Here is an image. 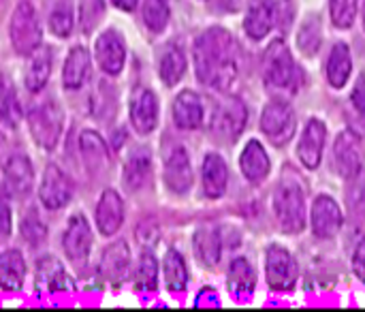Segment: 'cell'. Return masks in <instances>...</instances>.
Instances as JSON below:
<instances>
[{"mask_svg": "<svg viewBox=\"0 0 365 312\" xmlns=\"http://www.w3.org/2000/svg\"><path fill=\"white\" fill-rule=\"evenodd\" d=\"M79 148L83 154V161L92 167V169H103L109 161L105 141L94 133V131H83L79 137Z\"/></svg>", "mask_w": 365, "mask_h": 312, "instance_id": "cell-32", "label": "cell"}, {"mask_svg": "<svg viewBox=\"0 0 365 312\" xmlns=\"http://www.w3.org/2000/svg\"><path fill=\"white\" fill-rule=\"evenodd\" d=\"M96 62L103 73L107 75H118L124 69L126 62V45L122 36L113 30H107L98 36L96 41Z\"/></svg>", "mask_w": 365, "mask_h": 312, "instance_id": "cell-13", "label": "cell"}, {"mask_svg": "<svg viewBox=\"0 0 365 312\" xmlns=\"http://www.w3.org/2000/svg\"><path fill=\"white\" fill-rule=\"evenodd\" d=\"M353 270L357 274V278L365 283V238L357 244L355 255H353Z\"/></svg>", "mask_w": 365, "mask_h": 312, "instance_id": "cell-47", "label": "cell"}, {"mask_svg": "<svg viewBox=\"0 0 365 312\" xmlns=\"http://www.w3.org/2000/svg\"><path fill=\"white\" fill-rule=\"evenodd\" d=\"M325 141H327V129L321 120L312 118L297 144V156L304 163V167L308 169H317L321 165L323 158V150H325Z\"/></svg>", "mask_w": 365, "mask_h": 312, "instance_id": "cell-12", "label": "cell"}, {"mask_svg": "<svg viewBox=\"0 0 365 312\" xmlns=\"http://www.w3.org/2000/svg\"><path fill=\"white\" fill-rule=\"evenodd\" d=\"M310 223H312L314 236L327 240V238H334V236L340 231V227H342V223H344V214H342L340 206H338L331 197L321 195V197H317L314 203H312Z\"/></svg>", "mask_w": 365, "mask_h": 312, "instance_id": "cell-11", "label": "cell"}, {"mask_svg": "<svg viewBox=\"0 0 365 312\" xmlns=\"http://www.w3.org/2000/svg\"><path fill=\"white\" fill-rule=\"evenodd\" d=\"M297 41H302L299 45L304 47V51H306L308 56L317 54V51H319V45H321V32H319V26H312V24L304 26V30H302V34H299V39H297Z\"/></svg>", "mask_w": 365, "mask_h": 312, "instance_id": "cell-43", "label": "cell"}, {"mask_svg": "<svg viewBox=\"0 0 365 312\" xmlns=\"http://www.w3.org/2000/svg\"><path fill=\"white\" fill-rule=\"evenodd\" d=\"M11 208H9V201L4 197H0V242L9 240L11 236Z\"/></svg>", "mask_w": 365, "mask_h": 312, "instance_id": "cell-45", "label": "cell"}, {"mask_svg": "<svg viewBox=\"0 0 365 312\" xmlns=\"http://www.w3.org/2000/svg\"><path fill=\"white\" fill-rule=\"evenodd\" d=\"M274 214L284 233H299L306 227V195L302 186L282 182L274 191Z\"/></svg>", "mask_w": 365, "mask_h": 312, "instance_id": "cell-2", "label": "cell"}, {"mask_svg": "<svg viewBox=\"0 0 365 312\" xmlns=\"http://www.w3.org/2000/svg\"><path fill=\"white\" fill-rule=\"evenodd\" d=\"M173 120L184 131H192L203 124V103L192 90H184L175 96Z\"/></svg>", "mask_w": 365, "mask_h": 312, "instance_id": "cell-20", "label": "cell"}, {"mask_svg": "<svg viewBox=\"0 0 365 312\" xmlns=\"http://www.w3.org/2000/svg\"><path fill=\"white\" fill-rule=\"evenodd\" d=\"M141 15H143L145 26H148L154 34H158V32H163V30L167 28L171 11H169L167 0H143Z\"/></svg>", "mask_w": 365, "mask_h": 312, "instance_id": "cell-36", "label": "cell"}, {"mask_svg": "<svg viewBox=\"0 0 365 312\" xmlns=\"http://www.w3.org/2000/svg\"><path fill=\"white\" fill-rule=\"evenodd\" d=\"M351 105L357 111V116L365 122V77H359L353 92H351Z\"/></svg>", "mask_w": 365, "mask_h": 312, "instance_id": "cell-44", "label": "cell"}, {"mask_svg": "<svg viewBox=\"0 0 365 312\" xmlns=\"http://www.w3.org/2000/svg\"><path fill=\"white\" fill-rule=\"evenodd\" d=\"M26 278V261L21 253L6 251L0 255V287L6 291H19Z\"/></svg>", "mask_w": 365, "mask_h": 312, "instance_id": "cell-27", "label": "cell"}, {"mask_svg": "<svg viewBox=\"0 0 365 312\" xmlns=\"http://www.w3.org/2000/svg\"><path fill=\"white\" fill-rule=\"evenodd\" d=\"M186 73V56L180 47H169L160 58V79L167 86H175Z\"/></svg>", "mask_w": 365, "mask_h": 312, "instance_id": "cell-34", "label": "cell"}, {"mask_svg": "<svg viewBox=\"0 0 365 312\" xmlns=\"http://www.w3.org/2000/svg\"><path fill=\"white\" fill-rule=\"evenodd\" d=\"M2 182H4V191L11 197H26L32 191V182H34L30 161L26 156H21V154L11 156L4 163Z\"/></svg>", "mask_w": 365, "mask_h": 312, "instance_id": "cell-14", "label": "cell"}, {"mask_svg": "<svg viewBox=\"0 0 365 312\" xmlns=\"http://www.w3.org/2000/svg\"><path fill=\"white\" fill-rule=\"evenodd\" d=\"M195 306L197 308H220V298H218V293L214 291V289H203L199 296H197V300H195Z\"/></svg>", "mask_w": 365, "mask_h": 312, "instance_id": "cell-46", "label": "cell"}, {"mask_svg": "<svg viewBox=\"0 0 365 312\" xmlns=\"http://www.w3.org/2000/svg\"><path fill=\"white\" fill-rule=\"evenodd\" d=\"M156 281H158V263L154 259V255L143 253L137 266V274H135V287L143 293H150L156 289Z\"/></svg>", "mask_w": 365, "mask_h": 312, "instance_id": "cell-37", "label": "cell"}, {"mask_svg": "<svg viewBox=\"0 0 365 312\" xmlns=\"http://www.w3.org/2000/svg\"><path fill=\"white\" fill-rule=\"evenodd\" d=\"M364 30H365V4H364Z\"/></svg>", "mask_w": 365, "mask_h": 312, "instance_id": "cell-49", "label": "cell"}, {"mask_svg": "<svg viewBox=\"0 0 365 312\" xmlns=\"http://www.w3.org/2000/svg\"><path fill=\"white\" fill-rule=\"evenodd\" d=\"M150 156L141 150V152H135L128 161H126V167H124V184L128 191H139L148 178H150Z\"/></svg>", "mask_w": 365, "mask_h": 312, "instance_id": "cell-33", "label": "cell"}, {"mask_svg": "<svg viewBox=\"0 0 365 312\" xmlns=\"http://www.w3.org/2000/svg\"><path fill=\"white\" fill-rule=\"evenodd\" d=\"M346 208L349 214L355 223H364L365 221V167L361 171H357L355 176L349 178V186H346Z\"/></svg>", "mask_w": 365, "mask_h": 312, "instance_id": "cell-30", "label": "cell"}, {"mask_svg": "<svg viewBox=\"0 0 365 312\" xmlns=\"http://www.w3.org/2000/svg\"><path fill=\"white\" fill-rule=\"evenodd\" d=\"M353 71V58L351 49L344 43L334 45L329 60H327V79L334 88H344Z\"/></svg>", "mask_w": 365, "mask_h": 312, "instance_id": "cell-28", "label": "cell"}, {"mask_svg": "<svg viewBox=\"0 0 365 312\" xmlns=\"http://www.w3.org/2000/svg\"><path fill=\"white\" fill-rule=\"evenodd\" d=\"M276 24V6L272 0H250L248 13L244 19V28L250 39L261 41L265 39Z\"/></svg>", "mask_w": 365, "mask_h": 312, "instance_id": "cell-16", "label": "cell"}, {"mask_svg": "<svg viewBox=\"0 0 365 312\" xmlns=\"http://www.w3.org/2000/svg\"><path fill=\"white\" fill-rule=\"evenodd\" d=\"M105 13V2L103 0H83L81 2V30L88 34L96 28Z\"/></svg>", "mask_w": 365, "mask_h": 312, "instance_id": "cell-40", "label": "cell"}, {"mask_svg": "<svg viewBox=\"0 0 365 312\" xmlns=\"http://www.w3.org/2000/svg\"><path fill=\"white\" fill-rule=\"evenodd\" d=\"M0 116L13 124L19 116V105H17V96L13 92V88L6 81H0Z\"/></svg>", "mask_w": 365, "mask_h": 312, "instance_id": "cell-41", "label": "cell"}, {"mask_svg": "<svg viewBox=\"0 0 365 312\" xmlns=\"http://www.w3.org/2000/svg\"><path fill=\"white\" fill-rule=\"evenodd\" d=\"M240 167H242V173L248 182H261L267 178L272 163H269L265 148L257 139L246 144V148L240 156Z\"/></svg>", "mask_w": 365, "mask_h": 312, "instance_id": "cell-22", "label": "cell"}, {"mask_svg": "<svg viewBox=\"0 0 365 312\" xmlns=\"http://www.w3.org/2000/svg\"><path fill=\"white\" fill-rule=\"evenodd\" d=\"M130 122L137 133L148 135L158 122V99L154 92L143 90L130 105Z\"/></svg>", "mask_w": 365, "mask_h": 312, "instance_id": "cell-21", "label": "cell"}, {"mask_svg": "<svg viewBox=\"0 0 365 312\" xmlns=\"http://www.w3.org/2000/svg\"><path fill=\"white\" fill-rule=\"evenodd\" d=\"M227 285H229V291L235 302H240V304L250 302L255 287H257V276H255L252 266L246 259H235L229 268Z\"/></svg>", "mask_w": 365, "mask_h": 312, "instance_id": "cell-19", "label": "cell"}, {"mask_svg": "<svg viewBox=\"0 0 365 312\" xmlns=\"http://www.w3.org/2000/svg\"><path fill=\"white\" fill-rule=\"evenodd\" d=\"M331 167L336 169L338 176H342L346 180L364 169V146H361L357 133L344 131L338 135V139L334 144Z\"/></svg>", "mask_w": 365, "mask_h": 312, "instance_id": "cell-8", "label": "cell"}, {"mask_svg": "<svg viewBox=\"0 0 365 312\" xmlns=\"http://www.w3.org/2000/svg\"><path fill=\"white\" fill-rule=\"evenodd\" d=\"M62 246H64V253L73 261L86 259L90 255L92 229H90V225H88V221L83 216H73L68 221V227H66L64 238H62Z\"/></svg>", "mask_w": 365, "mask_h": 312, "instance_id": "cell-15", "label": "cell"}, {"mask_svg": "<svg viewBox=\"0 0 365 312\" xmlns=\"http://www.w3.org/2000/svg\"><path fill=\"white\" fill-rule=\"evenodd\" d=\"M195 253H197V259L203 263V266H216L220 261V253H222V242H220V236L205 227V229H199L195 233Z\"/></svg>", "mask_w": 365, "mask_h": 312, "instance_id": "cell-29", "label": "cell"}, {"mask_svg": "<svg viewBox=\"0 0 365 312\" xmlns=\"http://www.w3.org/2000/svg\"><path fill=\"white\" fill-rule=\"evenodd\" d=\"M165 182L173 193H186L192 186L190 158L184 148H175L165 163Z\"/></svg>", "mask_w": 365, "mask_h": 312, "instance_id": "cell-18", "label": "cell"}, {"mask_svg": "<svg viewBox=\"0 0 365 312\" xmlns=\"http://www.w3.org/2000/svg\"><path fill=\"white\" fill-rule=\"evenodd\" d=\"M329 15L334 26L351 28L357 17V0H329Z\"/></svg>", "mask_w": 365, "mask_h": 312, "instance_id": "cell-39", "label": "cell"}, {"mask_svg": "<svg viewBox=\"0 0 365 312\" xmlns=\"http://www.w3.org/2000/svg\"><path fill=\"white\" fill-rule=\"evenodd\" d=\"M49 73H51V51H49V47L38 45L30 54V62L26 69V88L30 92L43 90L49 79Z\"/></svg>", "mask_w": 365, "mask_h": 312, "instance_id": "cell-26", "label": "cell"}, {"mask_svg": "<svg viewBox=\"0 0 365 312\" xmlns=\"http://www.w3.org/2000/svg\"><path fill=\"white\" fill-rule=\"evenodd\" d=\"M62 124H64L62 109L51 101L45 103V105H38L28 116L30 135L45 150H53L58 146V139L62 135Z\"/></svg>", "mask_w": 365, "mask_h": 312, "instance_id": "cell-6", "label": "cell"}, {"mask_svg": "<svg viewBox=\"0 0 365 312\" xmlns=\"http://www.w3.org/2000/svg\"><path fill=\"white\" fill-rule=\"evenodd\" d=\"M195 71L197 77L214 88L227 90L237 77L235 43L225 28H210L195 41Z\"/></svg>", "mask_w": 365, "mask_h": 312, "instance_id": "cell-1", "label": "cell"}, {"mask_svg": "<svg viewBox=\"0 0 365 312\" xmlns=\"http://www.w3.org/2000/svg\"><path fill=\"white\" fill-rule=\"evenodd\" d=\"M165 281H167V287L173 291V293H182L186 289V283H188V272H186V263L184 259L175 253V251H169L167 257H165Z\"/></svg>", "mask_w": 365, "mask_h": 312, "instance_id": "cell-35", "label": "cell"}, {"mask_svg": "<svg viewBox=\"0 0 365 312\" xmlns=\"http://www.w3.org/2000/svg\"><path fill=\"white\" fill-rule=\"evenodd\" d=\"M267 283L274 291H291L297 283V261L282 246H272L265 259Z\"/></svg>", "mask_w": 365, "mask_h": 312, "instance_id": "cell-9", "label": "cell"}, {"mask_svg": "<svg viewBox=\"0 0 365 312\" xmlns=\"http://www.w3.org/2000/svg\"><path fill=\"white\" fill-rule=\"evenodd\" d=\"M43 32L36 11L30 2H19L11 17V43L19 56H30L41 45Z\"/></svg>", "mask_w": 365, "mask_h": 312, "instance_id": "cell-4", "label": "cell"}, {"mask_svg": "<svg viewBox=\"0 0 365 312\" xmlns=\"http://www.w3.org/2000/svg\"><path fill=\"white\" fill-rule=\"evenodd\" d=\"M111 2L122 11H133L137 6V0H111Z\"/></svg>", "mask_w": 365, "mask_h": 312, "instance_id": "cell-48", "label": "cell"}, {"mask_svg": "<svg viewBox=\"0 0 365 312\" xmlns=\"http://www.w3.org/2000/svg\"><path fill=\"white\" fill-rule=\"evenodd\" d=\"M90 75V54L86 47L77 45L71 49V54L64 60V69H62V81L68 90H77L83 86V81Z\"/></svg>", "mask_w": 365, "mask_h": 312, "instance_id": "cell-25", "label": "cell"}, {"mask_svg": "<svg viewBox=\"0 0 365 312\" xmlns=\"http://www.w3.org/2000/svg\"><path fill=\"white\" fill-rule=\"evenodd\" d=\"M21 236H24V240L30 246H38V244L45 242L47 229H45V223L41 221V216H38L36 210H30L24 216V221H21Z\"/></svg>", "mask_w": 365, "mask_h": 312, "instance_id": "cell-38", "label": "cell"}, {"mask_svg": "<svg viewBox=\"0 0 365 312\" xmlns=\"http://www.w3.org/2000/svg\"><path fill=\"white\" fill-rule=\"evenodd\" d=\"M128 266H130V253H128V246L124 242H113L103 251L101 274L109 283H113V285L122 283L126 272H128Z\"/></svg>", "mask_w": 365, "mask_h": 312, "instance_id": "cell-23", "label": "cell"}, {"mask_svg": "<svg viewBox=\"0 0 365 312\" xmlns=\"http://www.w3.org/2000/svg\"><path fill=\"white\" fill-rule=\"evenodd\" d=\"M49 28L56 36H68L73 30V11L71 6H58L51 15H49Z\"/></svg>", "mask_w": 365, "mask_h": 312, "instance_id": "cell-42", "label": "cell"}, {"mask_svg": "<svg viewBox=\"0 0 365 312\" xmlns=\"http://www.w3.org/2000/svg\"><path fill=\"white\" fill-rule=\"evenodd\" d=\"M124 223V203L115 191H105L96 206V225L103 236H113Z\"/></svg>", "mask_w": 365, "mask_h": 312, "instance_id": "cell-17", "label": "cell"}, {"mask_svg": "<svg viewBox=\"0 0 365 312\" xmlns=\"http://www.w3.org/2000/svg\"><path fill=\"white\" fill-rule=\"evenodd\" d=\"M246 118H248V111H246L244 103L235 96H229L214 107L210 126L218 139L235 141L246 126Z\"/></svg>", "mask_w": 365, "mask_h": 312, "instance_id": "cell-7", "label": "cell"}, {"mask_svg": "<svg viewBox=\"0 0 365 312\" xmlns=\"http://www.w3.org/2000/svg\"><path fill=\"white\" fill-rule=\"evenodd\" d=\"M299 71L289 47L282 41H274L265 54V81L280 92H295L299 88Z\"/></svg>", "mask_w": 365, "mask_h": 312, "instance_id": "cell-3", "label": "cell"}, {"mask_svg": "<svg viewBox=\"0 0 365 312\" xmlns=\"http://www.w3.org/2000/svg\"><path fill=\"white\" fill-rule=\"evenodd\" d=\"M227 182H229V169L222 156L207 154L203 161V193L210 199H218L225 195Z\"/></svg>", "mask_w": 365, "mask_h": 312, "instance_id": "cell-24", "label": "cell"}, {"mask_svg": "<svg viewBox=\"0 0 365 312\" xmlns=\"http://www.w3.org/2000/svg\"><path fill=\"white\" fill-rule=\"evenodd\" d=\"M41 203L49 210L64 208L73 197V182L71 178L56 165H49L43 173L41 188H38Z\"/></svg>", "mask_w": 365, "mask_h": 312, "instance_id": "cell-10", "label": "cell"}, {"mask_svg": "<svg viewBox=\"0 0 365 312\" xmlns=\"http://www.w3.org/2000/svg\"><path fill=\"white\" fill-rule=\"evenodd\" d=\"M297 129L295 111L284 101H272L261 114V131L274 146H284L291 141Z\"/></svg>", "mask_w": 365, "mask_h": 312, "instance_id": "cell-5", "label": "cell"}, {"mask_svg": "<svg viewBox=\"0 0 365 312\" xmlns=\"http://www.w3.org/2000/svg\"><path fill=\"white\" fill-rule=\"evenodd\" d=\"M36 283L41 289L47 291H60V289H71V281L64 274V268L60 261L56 259H43L38 263V272H36Z\"/></svg>", "mask_w": 365, "mask_h": 312, "instance_id": "cell-31", "label": "cell"}]
</instances>
